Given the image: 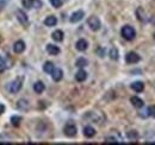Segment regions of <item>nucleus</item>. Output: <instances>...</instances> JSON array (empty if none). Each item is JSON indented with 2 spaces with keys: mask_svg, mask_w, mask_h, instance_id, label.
<instances>
[{
  "mask_svg": "<svg viewBox=\"0 0 155 145\" xmlns=\"http://www.w3.org/2000/svg\"><path fill=\"white\" fill-rule=\"evenodd\" d=\"M120 34H122V37H123L124 39H127V40H133L136 37L135 29H134L133 26H130V25L123 26L122 30H120Z\"/></svg>",
  "mask_w": 155,
  "mask_h": 145,
  "instance_id": "f257e3e1",
  "label": "nucleus"
},
{
  "mask_svg": "<svg viewBox=\"0 0 155 145\" xmlns=\"http://www.w3.org/2000/svg\"><path fill=\"white\" fill-rule=\"evenodd\" d=\"M87 24H88V26L92 31H98L101 26V23H100V20L97 16H91L87 20Z\"/></svg>",
  "mask_w": 155,
  "mask_h": 145,
  "instance_id": "f03ea898",
  "label": "nucleus"
},
{
  "mask_svg": "<svg viewBox=\"0 0 155 145\" xmlns=\"http://www.w3.org/2000/svg\"><path fill=\"white\" fill-rule=\"evenodd\" d=\"M63 132H64V134L67 136V137H69V138H72V137H75L77 136V126L74 125V124H67L64 128H63Z\"/></svg>",
  "mask_w": 155,
  "mask_h": 145,
  "instance_id": "7ed1b4c3",
  "label": "nucleus"
},
{
  "mask_svg": "<svg viewBox=\"0 0 155 145\" xmlns=\"http://www.w3.org/2000/svg\"><path fill=\"white\" fill-rule=\"evenodd\" d=\"M140 60H141V57H140V55H137L136 53H128V54L125 55V61H127V63H129V64H135L137 62H140Z\"/></svg>",
  "mask_w": 155,
  "mask_h": 145,
  "instance_id": "20e7f679",
  "label": "nucleus"
},
{
  "mask_svg": "<svg viewBox=\"0 0 155 145\" xmlns=\"http://www.w3.org/2000/svg\"><path fill=\"white\" fill-rule=\"evenodd\" d=\"M16 14H17V19H18V21H19L23 26H28V25H29V18H28L26 13H24V11L18 10V11L16 12Z\"/></svg>",
  "mask_w": 155,
  "mask_h": 145,
  "instance_id": "39448f33",
  "label": "nucleus"
},
{
  "mask_svg": "<svg viewBox=\"0 0 155 145\" xmlns=\"http://www.w3.org/2000/svg\"><path fill=\"white\" fill-rule=\"evenodd\" d=\"M23 82V80L21 79H16L11 85H10V92L11 93H13V94H16V93H18L20 91V88H21V83Z\"/></svg>",
  "mask_w": 155,
  "mask_h": 145,
  "instance_id": "423d86ee",
  "label": "nucleus"
},
{
  "mask_svg": "<svg viewBox=\"0 0 155 145\" xmlns=\"http://www.w3.org/2000/svg\"><path fill=\"white\" fill-rule=\"evenodd\" d=\"M84 16H85V13H84V11H81V10H79L77 12H74L72 16H71V18L69 20L72 21V23H78V21H80L81 19L84 18Z\"/></svg>",
  "mask_w": 155,
  "mask_h": 145,
  "instance_id": "0eeeda50",
  "label": "nucleus"
},
{
  "mask_svg": "<svg viewBox=\"0 0 155 145\" xmlns=\"http://www.w3.org/2000/svg\"><path fill=\"white\" fill-rule=\"evenodd\" d=\"M24 49H25V43H24L23 40H17V42L15 43V45H13V51H15L16 54L23 53Z\"/></svg>",
  "mask_w": 155,
  "mask_h": 145,
  "instance_id": "6e6552de",
  "label": "nucleus"
},
{
  "mask_svg": "<svg viewBox=\"0 0 155 145\" xmlns=\"http://www.w3.org/2000/svg\"><path fill=\"white\" fill-rule=\"evenodd\" d=\"M75 48H77L79 51H85L87 48H88V43H87V40H85V39H79L77 42V44H75Z\"/></svg>",
  "mask_w": 155,
  "mask_h": 145,
  "instance_id": "1a4fd4ad",
  "label": "nucleus"
},
{
  "mask_svg": "<svg viewBox=\"0 0 155 145\" xmlns=\"http://www.w3.org/2000/svg\"><path fill=\"white\" fill-rule=\"evenodd\" d=\"M86 79H87V72L80 68V70L75 74V80H77L78 82H84Z\"/></svg>",
  "mask_w": 155,
  "mask_h": 145,
  "instance_id": "9d476101",
  "label": "nucleus"
},
{
  "mask_svg": "<svg viewBox=\"0 0 155 145\" xmlns=\"http://www.w3.org/2000/svg\"><path fill=\"white\" fill-rule=\"evenodd\" d=\"M130 102L133 104V106L136 107V108H142L143 105H144V102H143L140 98H137V96H133V98L130 99Z\"/></svg>",
  "mask_w": 155,
  "mask_h": 145,
  "instance_id": "9b49d317",
  "label": "nucleus"
},
{
  "mask_svg": "<svg viewBox=\"0 0 155 145\" xmlns=\"http://www.w3.org/2000/svg\"><path fill=\"white\" fill-rule=\"evenodd\" d=\"M47 51H48L49 55L55 56V55L60 54V48L56 47V45H53V44H48V45H47Z\"/></svg>",
  "mask_w": 155,
  "mask_h": 145,
  "instance_id": "f8f14e48",
  "label": "nucleus"
},
{
  "mask_svg": "<svg viewBox=\"0 0 155 145\" xmlns=\"http://www.w3.org/2000/svg\"><path fill=\"white\" fill-rule=\"evenodd\" d=\"M131 88L133 91H135L136 93H141V92L144 89V83L141 82V81H136L131 85Z\"/></svg>",
  "mask_w": 155,
  "mask_h": 145,
  "instance_id": "ddd939ff",
  "label": "nucleus"
},
{
  "mask_svg": "<svg viewBox=\"0 0 155 145\" xmlns=\"http://www.w3.org/2000/svg\"><path fill=\"white\" fill-rule=\"evenodd\" d=\"M51 76H53V79H54V81H61V79H62V76H63V72L61 70V69H58V68H55L53 72H51Z\"/></svg>",
  "mask_w": 155,
  "mask_h": 145,
  "instance_id": "4468645a",
  "label": "nucleus"
},
{
  "mask_svg": "<svg viewBox=\"0 0 155 145\" xmlns=\"http://www.w3.org/2000/svg\"><path fill=\"white\" fill-rule=\"evenodd\" d=\"M96 134V130L92 126H86L84 128V136L87 138H92Z\"/></svg>",
  "mask_w": 155,
  "mask_h": 145,
  "instance_id": "2eb2a0df",
  "label": "nucleus"
},
{
  "mask_svg": "<svg viewBox=\"0 0 155 145\" xmlns=\"http://www.w3.org/2000/svg\"><path fill=\"white\" fill-rule=\"evenodd\" d=\"M44 24H45V26H55L58 24V19L55 16H49V17L45 18Z\"/></svg>",
  "mask_w": 155,
  "mask_h": 145,
  "instance_id": "dca6fc26",
  "label": "nucleus"
},
{
  "mask_svg": "<svg viewBox=\"0 0 155 145\" xmlns=\"http://www.w3.org/2000/svg\"><path fill=\"white\" fill-rule=\"evenodd\" d=\"M17 107H18V109H20V111H28L30 106H29V102H28V100L20 99L19 101L17 102Z\"/></svg>",
  "mask_w": 155,
  "mask_h": 145,
  "instance_id": "f3484780",
  "label": "nucleus"
},
{
  "mask_svg": "<svg viewBox=\"0 0 155 145\" xmlns=\"http://www.w3.org/2000/svg\"><path fill=\"white\" fill-rule=\"evenodd\" d=\"M45 89V86H44V83L42 82V81H37L35 85H34V91L36 92L37 94H41V93H43V91Z\"/></svg>",
  "mask_w": 155,
  "mask_h": 145,
  "instance_id": "a211bd4d",
  "label": "nucleus"
},
{
  "mask_svg": "<svg viewBox=\"0 0 155 145\" xmlns=\"http://www.w3.org/2000/svg\"><path fill=\"white\" fill-rule=\"evenodd\" d=\"M51 37H53V39L56 40V42H62V40H63V32H62L61 30H56V31L53 32Z\"/></svg>",
  "mask_w": 155,
  "mask_h": 145,
  "instance_id": "6ab92c4d",
  "label": "nucleus"
},
{
  "mask_svg": "<svg viewBox=\"0 0 155 145\" xmlns=\"http://www.w3.org/2000/svg\"><path fill=\"white\" fill-rule=\"evenodd\" d=\"M8 67H11L10 64H7V60L4 56H0V72H4L5 69H7Z\"/></svg>",
  "mask_w": 155,
  "mask_h": 145,
  "instance_id": "aec40b11",
  "label": "nucleus"
},
{
  "mask_svg": "<svg viewBox=\"0 0 155 145\" xmlns=\"http://www.w3.org/2000/svg\"><path fill=\"white\" fill-rule=\"evenodd\" d=\"M54 69H55V67H54V64L51 62H45V64L43 66V70L47 74H51Z\"/></svg>",
  "mask_w": 155,
  "mask_h": 145,
  "instance_id": "412c9836",
  "label": "nucleus"
},
{
  "mask_svg": "<svg viewBox=\"0 0 155 145\" xmlns=\"http://www.w3.org/2000/svg\"><path fill=\"white\" fill-rule=\"evenodd\" d=\"M87 60L86 58H84V57H80V58H78L77 63H75V66H77L78 68H84V67H86L87 66Z\"/></svg>",
  "mask_w": 155,
  "mask_h": 145,
  "instance_id": "4be33fe9",
  "label": "nucleus"
},
{
  "mask_svg": "<svg viewBox=\"0 0 155 145\" xmlns=\"http://www.w3.org/2000/svg\"><path fill=\"white\" fill-rule=\"evenodd\" d=\"M136 14H137L138 20H141V21H146V18H144V11H143L142 8H137Z\"/></svg>",
  "mask_w": 155,
  "mask_h": 145,
  "instance_id": "5701e85b",
  "label": "nucleus"
},
{
  "mask_svg": "<svg viewBox=\"0 0 155 145\" xmlns=\"http://www.w3.org/2000/svg\"><path fill=\"white\" fill-rule=\"evenodd\" d=\"M127 136H128V138H129L130 140H136V139L138 138V133H137L136 131H129V132L127 133Z\"/></svg>",
  "mask_w": 155,
  "mask_h": 145,
  "instance_id": "b1692460",
  "label": "nucleus"
},
{
  "mask_svg": "<svg viewBox=\"0 0 155 145\" xmlns=\"http://www.w3.org/2000/svg\"><path fill=\"white\" fill-rule=\"evenodd\" d=\"M110 58L111 60H115L116 61L117 58H118V51H117V49L116 48H112L111 50H110Z\"/></svg>",
  "mask_w": 155,
  "mask_h": 145,
  "instance_id": "393cba45",
  "label": "nucleus"
},
{
  "mask_svg": "<svg viewBox=\"0 0 155 145\" xmlns=\"http://www.w3.org/2000/svg\"><path fill=\"white\" fill-rule=\"evenodd\" d=\"M11 121H12V125L18 126V125L20 124V121H21V118L18 117V115H15V117H12V118H11Z\"/></svg>",
  "mask_w": 155,
  "mask_h": 145,
  "instance_id": "a878e982",
  "label": "nucleus"
},
{
  "mask_svg": "<svg viewBox=\"0 0 155 145\" xmlns=\"http://www.w3.org/2000/svg\"><path fill=\"white\" fill-rule=\"evenodd\" d=\"M31 7H35V8L42 7V1L41 0H31Z\"/></svg>",
  "mask_w": 155,
  "mask_h": 145,
  "instance_id": "bb28decb",
  "label": "nucleus"
},
{
  "mask_svg": "<svg viewBox=\"0 0 155 145\" xmlns=\"http://www.w3.org/2000/svg\"><path fill=\"white\" fill-rule=\"evenodd\" d=\"M50 4L53 5V7H61L62 6V0H50Z\"/></svg>",
  "mask_w": 155,
  "mask_h": 145,
  "instance_id": "cd10ccee",
  "label": "nucleus"
},
{
  "mask_svg": "<svg viewBox=\"0 0 155 145\" xmlns=\"http://www.w3.org/2000/svg\"><path fill=\"white\" fill-rule=\"evenodd\" d=\"M21 4L25 8H31V0H21Z\"/></svg>",
  "mask_w": 155,
  "mask_h": 145,
  "instance_id": "c85d7f7f",
  "label": "nucleus"
},
{
  "mask_svg": "<svg viewBox=\"0 0 155 145\" xmlns=\"http://www.w3.org/2000/svg\"><path fill=\"white\" fill-rule=\"evenodd\" d=\"M148 114L152 115L153 118H155V106H150L148 107Z\"/></svg>",
  "mask_w": 155,
  "mask_h": 145,
  "instance_id": "c756f323",
  "label": "nucleus"
},
{
  "mask_svg": "<svg viewBox=\"0 0 155 145\" xmlns=\"http://www.w3.org/2000/svg\"><path fill=\"white\" fill-rule=\"evenodd\" d=\"M105 143H114V144H117L118 142H117V140L115 139V138H106Z\"/></svg>",
  "mask_w": 155,
  "mask_h": 145,
  "instance_id": "7c9ffc66",
  "label": "nucleus"
},
{
  "mask_svg": "<svg viewBox=\"0 0 155 145\" xmlns=\"http://www.w3.org/2000/svg\"><path fill=\"white\" fill-rule=\"evenodd\" d=\"M104 54H105V50L104 49H98V56L104 57Z\"/></svg>",
  "mask_w": 155,
  "mask_h": 145,
  "instance_id": "2f4dec72",
  "label": "nucleus"
},
{
  "mask_svg": "<svg viewBox=\"0 0 155 145\" xmlns=\"http://www.w3.org/2000/svg\"><path fill=\"white\" fill-rule=\"evenodd\" d=\"M5 112V106L4 105H0V114H2Z\"/></svg>",
  "mask_w": 155,
  "mask_h": 145,
  "instance_id": "473e14b6",
  "label": "nucleus"
},
{
  "mask_svg": "<svg viewBox=\"0 0 155 145\" xmlns=\"http://www.w3.org/2000/svg\"><path fill=\"white\" fill-rule=\"evenodd\" d=\"M150 23H153V24L155 25V16H153V17L150 18Z\"/></svg>",
  "mask_w": 155,
  "mask_h": 145,
  "instance_id": "72a5a7b5",
  "label": "nucleus"
},
{
  "mask_svg": "<svg viewBox=\"0 0 155 145\" xmlns=\"http://www.w3.org/2000/svg\"><path fill=\"white\" fill-rule=\"evenodd\" d=\"M0 40H1V38H0Z\"/></svg>",
  "mask_w": 155,
  "mask_h": 145,
  "instance_id": "f704fd0d",
  "label": "nucleus"
}]
</instances>
